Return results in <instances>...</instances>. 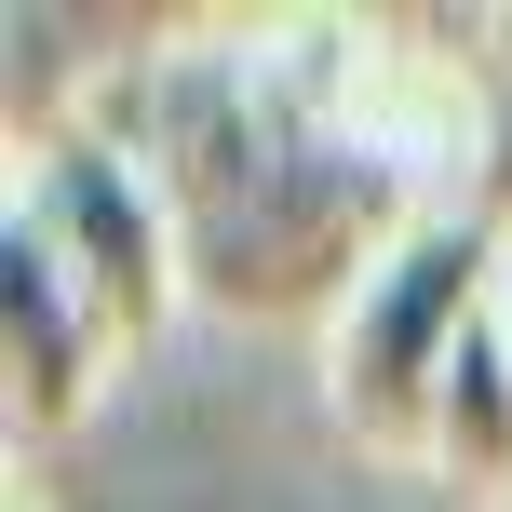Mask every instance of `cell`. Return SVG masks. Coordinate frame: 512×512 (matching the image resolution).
<instances>
[{
    "instance_id": "6da1fadb",
    "label": "cell",
    "mask_w": 512,
    "mask_h": 512,
    "mask_svg": "<svg viewBox=\"0 0 512 512\" xmlns=\"http://www.w3.org/2000/svg\"><path fill=\"white\" fill-rule=\"evenodd\" d=\"M364 14H270V27H176L81 81V135L135 162L176 216L189 297L230 324H310L351 310L405 230H432V189L364 135L351 108Z\"/></svg>"
},
{
    "instance_id": "3957f363",
    "label": "cell",
    "mask_w": 512,
    "mask_h": 512,
    "mask_svg": "<svg viewBox=\"0 0 512 512\" xmlns=\"http://www.w3.org/2000/svg\"><path fill=\"white\" fill-rule=\"evenodd\" d=\"M0 216L54 243V270L81 283V310H95L108 351H162V324H176V297H189V256H176L162 189L135 176L108 135H81V122H68V135H41V149H14Z\"/></svg>"
},
{
    "instance_id": "277c9868",
    "label": "cell",
    "mask_w": 512,
    "mask_h": 512,
    "mask_svg": "<svg viewBox=\"0 0 512 512\" xmlns=\"http://www.w3.org/2000/svg\"><path fill=\"white\" fill-rule=\"evenodd\" d=\"M95 364H108V337H95V310H81V283L54 270L41 230L0 216V378H14V432L27 445L68 432V418L95 405Z\"/></svg>"
},
{
    "instance_id": "7a4b0ae2",
    "label": "cell",
    "mask_w": 512,
    "mask_h": 512,
    "mask_svg": "<svg viewBox=\"0 0 512 512\" xmlns=\"http://www.w3.org/2000/svg\"><path fill=\"white\" fill-rule=\"evenodd\" d=\"M486 310H499V230L486 216H432V230L391 243L364 270V297L337 310V337H324V391L351 418V445L432 459V405H445V378H459Z\"/></svg>"
},
{
    "instance_id": "5b68a950",
    "label": "cell",
    "mask_w": 512,
    "mask_h": 512,
    "mask_svg": "<svg viewBox=\"0 0 512 512\" xmlns=\"http://www.w3.org/2000/svg\"><path fill=\"white\" fill-rule=\"evenodd\" d=\"M499 337H512V216H499Z\"/></svg>"
}]
</instances>
